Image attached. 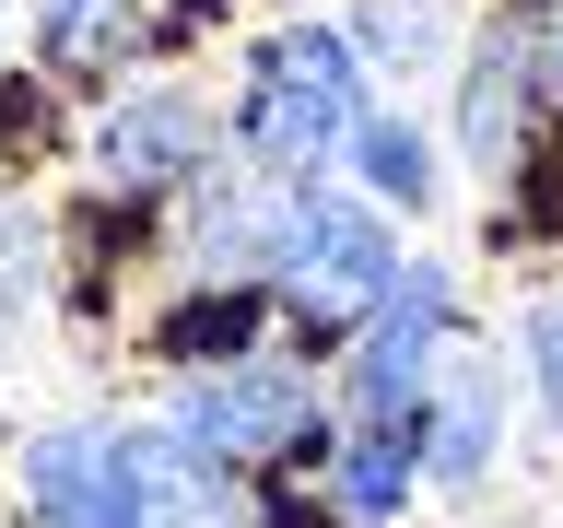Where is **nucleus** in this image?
Instances as JSON below:
<instances>
[{"label":"nucleus","instance_id":"2","mask_svg":"<svg viewBox=\"0 0 563 528\" xmlns=\"http://www.w3.org/2000/svg\"><path fill=\"white\" fill-rule=\"evenodd\" d=\"M387 282H399L387 211L294 188V211H282V235H271V306L294 317V329H364V317L387 306Z\"/></svg>","mask_w":563,"mask_h":528},{"label":"nucleus","instance_id":"1","mask_svg":"<svg viewBox=\"0 0 563 528\" xmlns=\"http://www.w3.org/2000/svg\"><path fill=\"white\" fill-rule=\"evenodd\" d=\"M352 118H364V95H352V47L317 24H282L258 59H246V106H235V141L258 176H294L306 188L329 153L352 141Z\"/></svg>","mask_w":563,"mask_h":528},{"label":"nucleus","instance_id":"7","mask_svg":"<svg viewBox=\"0 0 563 528\" xmlns=\"http://www.w3.org/2000/svg\"><path fill=\"white\" fill-rule=\"evenodd\" d=\"M118 482H130V528H258L235 470L176 435H118Z\"/></svg>","mask_w":563,"mask_h":528},{"label":"nucleus","instance_id":"18","mask_svg":"<svg viewBox=\"0 0 563 528\" xmlns=\"http://www.w3.org/2000/svg\"><path fill=\"white\" fill-rule=\"evenodd\" d=\"M540 70H552V82H563V24H552V59H540Z\"/></svg>","mask_w":563,"mask_h":528},{"label":"nucleus","instance_id":"16","mask_svg":"<svg viewBox=\"0 0 563 528\" xmlns=\"http://www.w3.org/2000/svg\"><path fill=\"white\" fill-rule=\"evenodd\" d=\"M165 352H176V364H188V352H211V364H246V306H235V294L176 306V317H165Z\"/></svg>","mask_w":563,"mask_h":528},{"label":"nucleus","instance_id":"12","mask_svg":"<svg viewBox=\"0 0 563 528\" xmlns=\"http://www.w3.org/2000/svg\"><path fill=\"white\" fill-rule=\"evenodd\" d=\"M411 435H341L329 447V517H352V528H387L399 517V493H411Z\"/></svg>","mask_w":563,"mask_h":528},{"label":"nucleus","instance_id":"14","mask_svg":"<svg viewBox=\"0 0 563 528\" xmlns=\"http://www.w3.org/2000/svg\"><path fill=\"white\" fill-rule=\"evenodd\" d=\"M341 153L364 165V188H376L387 211H422L434 165H422V130H411V118H352V141H341Z\"/></svg>","mask_w":563,"mask_h":528},{"label":"nucleus","instance_id":"15","mask_svg":"<svg viewBox=\"0 0 563 528\" xmlns=\"http://www.w3.org/2000/svg\"><path fill=\"white\" fill-rule=\"evenodd\" d=\"M35 306H47V235H35L24 211H0V329L35 317Z\"/></svg>","mask_w":563,"mask_h":528},{"label":"nucleus","instance_id":"9","mask_svg":"<svg viewBox=\"0 0 563 528\" xmlns=\"http://www.w3.org/2000/svg\"><path fill=\"white\" fill-rule=\"evenodd\" d=\"M282 211H294V188H282V176H211L200 211H188V258H200V282H246V271H271Z\"/></svg>","mask_w":563,"mask_h":528},{"label":"nucleus","instance_id":"17","mask_svg":"<svg viewBox=\"0 0 563 528\" xmlns=\"http://www.w3.org/2000/svg\"><path fill=\"white\" fill-rule=\"evenodd\" d=\"M528 376H540V399H552V422H563V294L528 317Z\"/></svg>","mask_w":563,"mask_h":528},{"label":"nucleus","instance_id":"13","mask_svg":"<svg viewBox=\"0 0 563 528\" xmlns=\"http://www.w3.org/2000/svg\"><path fill=\"white\" fill-rule=\"evenodd\" d=\"M341 47H364L376 70H434L446 59V12H434V0H364Z\"/></svg>","mask_w":563,"mask_h":528},{"label":"nucleus","instance_id":"6","mask_svg":"<svg viewBox=\"0 0 563 528\" xmlns=\"http://www.w3.org/2000/svg\"><path fill=\"white\" fill-rule=\"evenodd\" d=\"M211 153V118L200 95H176V82H141L95 118V176L106 188H176V176H200Z\"/></svg>","mask_w":563,"mask_h":528},{"label":"nucleus","instance_id":"4","mask_svg":"<svg viewBox=\"0 0 563 528\" xmlns=\"http://www.w3.org/2000/svg\"><path fill=\"white\" fill-rule=\"evenodd\" d=\"M306 422H317L306 376L271 364V352H246V364H200V376L176 387L165 435H176V447H200V458H223V470H246V458H282Z\"/></svg>","mask_w":563,"mask_h":528},{"label":"nucleus","instance_id":"11","mask_svg":"<svg viewBox=\"0 0 563 528\" xmlns=\"http://www.w3.org/2000/svg\"><path fill=\"white\" fill-rule=\"evenodd\" d=\"M35 59L70 70V82L141 59V0H35Z\"/></svg>","mask_w":563,"mask_h":528},{"label":"nucleus","instance_id":"10","mask_svg":"<svg viewBox=\"0 0 563 528\" xmlns=\"http://www.w3.org/2000/svg\"><path fill=\"white\" fill-rule=\"evenodd\" d=\"M528 82H540V47H528V35H482V59L457 82V141H470V165H505V153H517Z\"/></svg>","mask_w":563,"mask_h":528},{"label":"nucleus","instance_id":"3","mask_svg":"<svg viewBox=\"0 0 563 528\" xmlns=\"http://www.w3.org/2000/svg\"><path fill=\"white\" fill-rule=\"evenodd\" d=\"M446 341H457L446 271H399L387 306L352 329V435H411L422 387H434V364H446Z\"/></svg>","mask_w":563,"mask_h":528},{"label":"nucleus","instance_id":"5","mask_svg":"<svg viewBox=\"0 0 563 528\" xmlns=\"http://www.w3.org/2000/svg\"><path fill=\"white\" fill-rule=\"evenodd\" d=\"M411 458L434 493H482V470L505 458V376H493V352L446 341V364L422 387V422H411Z\"/></svg>","mask_w":563,"mask_h":528},{"label":"nucleus","instance_id":"8","mask_svg":"<svg viewBox=\"0 0 563 528\" xmlns=\"http://www.w3.org/2000/svg\"><path fill=\"white\" fill-rule=\"evenodd\" d=\"M24 505H35V528H130L118 422H47L24 447Z\"/></svg>","mask_w":563,"mask_h":528}]
</instances>
